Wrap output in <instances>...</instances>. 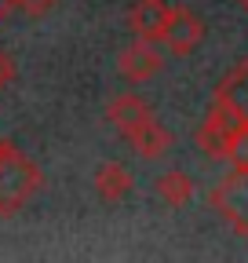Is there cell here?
<instances>
[{"label":"cell","instance_id":"cell-1","mask_svg":"<svg viewBox=\"0 0 248 263\" xmlns=\"http://www.w3.org/2000/svg\"><path fill=\"white\" fill-rule=\"evenodd\" d=\"M40 190V168L15 143L0 139V216H15Z\"/></svg>","mask_w":248,"mask_h":263},{"label":"cell","instance_id":"cell-2","mask_svg":"<svg viewBox=\"0 0 248 263\" xmlns=\"http://www.w3.org/2000/svg\"><path fill=\"white\" fill-rule=\"evenodd\" d=\"M212 209L226 219V227L234 234L248 238V168H234L230 176H223L208 194Z\"/></svg>","mask_w":248,"mask_h":263},{"label":"cell","instance_id":"cell-3","mask_svg":"<svg viewBox=\"0 0 248 263\" xmlns=\"http://www.w3.org/2000/svg\"><path fill=\"white\" fill-rule=\"evenodd\" d=\"M241 128H248L244 121H237L219 99H212V110H208V117L201 121V128H197V146L212 157V161H226V146H230V139L237 136Z\"/></svg>","mask_w":248,"mask_h":263},{"label":"cell","instance_id":"cell-4","mask_svg":"<svg viewBox=\"0 0 248 263\" xmlns=\"http://www.w3.org/2000/svg\"><path fill=\"white\" fill-rule=\"evenodd\" d=\"M161 66H164L161 48L153 44V41H139V37L117 55V70H120V77L128 81V84H142L150 77H157Z\"/></svg>","mask_w":248,"mask_h":263},{"label":"cell","instance_id":"cell-5","mask_svg":"<svg viewBox=\"0 0 248 263\" xmlns=\"http://www.w3.org/2000/svg\"><path fill=\"white\" fill-rule=\"evenodd\" d=\"M201 41H204V22H201V15H194L190 8H172L161 44H164L172 55H190Z\"/></svg>","mask_w":248,"mask_h":263},{"label":"cell","instance_id":"cell-6","mask_svg":"<svg viewBox=\"0 0 248 263\" xmlns=\"http://www.w3.org/2000/svg\"><path fill=\"white\" fill-rule=\"evenodd\" d=\"M168 11H172V4H164V0H135V8L128 11V26L139 41L161 44L164 26H168Z\"/></svg>","mask_w":248,"mask_h":263},{"label":"cell","instance_id":"cell-7","mask_svg":"<svg viewBox=\"0 0 248 263\" xmlns=\"http://www.w3.org/2000/svg\"><path fill=\"white\" fill-rule=\"evenodd\" d=\"M106 117H110V124L120 132V136L128 139V136H132V132H135L142 121H150V117H153V110L146 106V99H142V95H135V91H124V95H117L113 103H110Z\"/></svg>","mask_w":248,"mask_h":263},{"label":"cell","instance_id":"cell-8","mask_svg":"<svg viewBox=\"0 0 248 263\" xmlns=\"http://www.w3.org/2000/svg\"><path fill=\"white\" fill-rule=\"evenodd\" d=\"M215 99L237 117L248 124V59H241L234 70L223 77V84L215 88Z\"/></svg>","mask_w":248,"mask_h":263},{"label":"cell","instance_id":"cell-9","mask_svg":"<svg viewBox=\"0 0 248 263\" xmlns=\"http://www.w3.org/2000/svg\"><path fill=\"white\" fill-rule=\"evenodd\" d=\"M132 186H135V179H132V172L124 168V164H117V161L99 164V172H95V194L102 197L106 205L124 201V197L132 194Z\"/></svg>","mask_w":248,"mask_h":263},{"label":"cell","instance_id":"cell-10","mask_svg":"<svg viewBox=\"0 0 248 263\" xmlns=\"http://www.w3.org/2000/svg\"><path fill=\"white\" fill-rule=\"evenodd\" d=\"M128 143L139 150V157L157 161V157H164L168 146H172V132H168L157 117H150V121H142V124L132 132V136H128Z\"/></svg>","mask_w":248,"mask_h":263},{"label":"cell","instance_id":"cell-11","mask_svg":"<svg viewBox=\"0 0 248 263\" xmlns=\"http://www.w3.org/2000/svg\"><path fill=\"white\" fill-rule=\"evenodd\" d=\"M153 190H157V197H161L168 209H182V205L194 201V179L186 176V172H164Z\"/></svg>","mask_w":248,"mask_h":263},{"label":"cell","instance_id":"cell-12","mask_svg":"<svg viewBox=\"0 0 248 263\" xmlns=\"http://www.w3.org/2000/svg\"><path fill=\"white\" fill-rule=\"evenodd\" d=\"M226 161L234 164V168H248V128H241L237 136L230 139V146H226Z\"/></svg>","mask_w":248,"mask_h":263},{"label":"cell","instance_id":"cell-13","mask_svg":"<svg viewBox=\"0 0 248 263\" xmlns=\"http://www.w3.org/2000/svg\"><path fill=\"white\" fill-rule=\"evenodd\" d=\"M11 8H18L22 15H29V18H40V15H48L58 0H8Z\"/></svg>","mask_w":248,"mask_h":263},{"label":"cell","instance_id":"cell-14","mask_svg":"<svg viewBox=\"0 0 248 263\" xmlns=\"http://www.w3.org/2000/svg\"><path fill=\"white\" fill-rule=\"evenodd\" d=\"M15 77H18V62H15V55H11V51H0V88H11Z\"/></svg>","mask_w":248,"mask_h":263},{"label":"cell","instance_id":"cell-15","mask_svg":"<svg viewBox=\"0 0 248 263\" xmlns=\"http://www.w3.org/2000/svg\"><path fill=\"white\" fill-rule=\"evenodd\" d=\"M234 4H241V11H248V0H234Z\"/></svg>","mask_w":248,"mask_h":263},{"label":"cell","instance_id":"cell-16","mask_svg":"<svg viewBox=\"0 0 248 263\" xmlns=\"http://www.w3.org/2000/svg\"><path fill=\"white\" fill-rule=\"evenodd\" d=\"M0 11H4V4H0Z\"/></svg>","mask_w":248,"mask_h":263}]
</instances>
